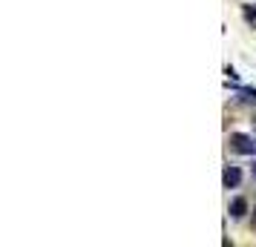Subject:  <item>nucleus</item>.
<instances>
[{"mask_svg": "<svg viewBox=\"0 0 256 247\" xmlns=\"http://www.w3.org/2000/svg\"><path fill=\"white\" fill-rule=\"evenodd\" d=\"M242 98H244V101H254V104H256V89H242Z\"/></svg>", "mask_w": 256, "mask_h": 247, "instance_id": "obj_4", "label": "nucleus"}, {"mask_svg": "<svg viewBox=\"0 0 256 247\" xmlns=\"http://www.w3.org/2000/svg\"><path fill=\"white\" fill-rule=\"evenodd\" d=\"M222 181H224V187H239V181H242V170L239 167H224V176H222Z\"/></svg>", "mask_w": 256, "mask_h": 247, "instance_id": "obj_2", "label": "nucleus"}, {"mask_svg": "<svg viewBox=\"0 0 256 247\" xmlns=\"http://www.w3.org/2000/svg\"><path fill=\"white\" fill-rule=\"evenodd\" d=\"M224 75H228L230 81H236V78H239V75H236V69H233V66H228V69H224Z\"/></svg>", "mask_w": 256, "mask_h": 247, "instance_id": "obj_6", "label": "nucleus"}, {"mask_svg": "<svg viewBox=\"0 0 256 247\" xmlns=\"http://www.w3.org/2000/svg\"><path fill=\"white\" fill-rule=\"evenodd\" d=\"M230 150L239 155H254L256 153V144L250 135H242V132H233L230 135Z\"/></svg>", "mask_w": 256, "mask_h": 247, "instance_id": "obj_1", "label": "nucleus"}, {"mask_svg": "<svg viewBox=\"0 0 256 247\" xmlns=\"http://www.w3.org/2000/svg\"><path fill=\"white\" fill-rule=\"evenodd\" d=\"M254 230H256V210H254Z\"/></svg>", "mask_w": 256, "mask_h": 247, "instance_id": "obj_7", "label": "nucleus"}, {"mask_svg": "<svg viewBox=\"0 0 256 247\" xmlns=\"http://www.w3.org/2000/svg\"><path fill=\"white\" fill-rule=\"evenodd\" d=\"M254 178H256V164H254Z\"/></svg>", "mask_w": 256, "mask_h": 247, "instance_id": "obj_8", "label": "nucleus"}, {"mask_svg": "<svg viewBox=\"0 0 256 247\" xmlns=\"http://www.w3.org/2000/svg\"><path fill=\"white\" fill-rule=\"evenodd\" d=\"M244 17H248V20H256V6H248V9H244Z\"/></svg>", "mask_w": 256, "mask_h": 247, "instance_id": "obj_5", "label": "nucleus"}, {"mask_svg": "<svg viewBox=\"0 0 256 247\" xmlns=\"http://www.w3.org/2000/svg\"><path fill=\"white\" fill-rule=\"evenodd\" d=\"M244 213H248V201L244 199H233L230 201V216L233 219H242Z\"/></svg>", "mask_w": 256, "mask_h": 247, "instance_id": "obj_3", "label": "nucleus"}]
</instances>
